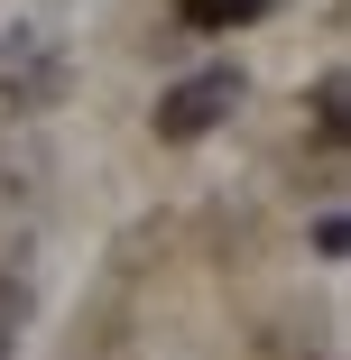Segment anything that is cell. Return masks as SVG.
Here are the masks:
<instances>
[{"label":"cell","mask_w":351,"mask_h":360,"mask_svg":"<svg viewBox=\"0 0 351 360\" xmlns=\"http://www.w3.org/2000/svg\"><path fill=\"white\" fill-rule=\"evenodd\" d=\"M305 360H333V351H305Z\"/></svg>","instance_id":"cell-7"},{"label":"cell","mask_w":351,"mask_h":360,"mask_svg":"<svg viewBox=\"0 0 351 360\" xmlns=\"http://www.w3.org/2000/svg\"><path fill=\"white\" fill-rule=\"evenodd\" d=\"M231 111H241V75H231V65H203V75H185V84L158 93V139H167V148H194V139L222 129Z\"/></svg>","instance_id":"cell-1"},{"label":"cell","mask_w":351,"mask_h":360,"mask_svg":"<svg viewBox=\"0 0 351 360\" xmlns=\"http://www.w3.org/2000/svg\"><path fill=\"white\" fill-rule=\"evenodd\" d=\"M268 10H277V0H268Z\"/></svg>","instance_id":"cell-8"},{"label":"cell","mask_w":351,"mask_h":360,"mask_svg":"<svg viewBox=\"0 0 351 360\" xmlns=\"http://www.w3.org/2000/svg\"><path fill=\"white\" fill-rule=\"evenodd\" d=\"M342 111H351V84H342V75H324V84H314V139H342V129H351Z\"/></svg>","instance_id":"cell-4"},{"label":"cell","mask_w":351,"mask_h":360,"mask_svg":"<svg viewBox=\"0 0 351 360\" xmlns=\"http://www.w3.org/2000/svg\"><path fill=\"white\" fill-rule=\"evenodd\" d=\"M314 250H324V259H342V250H351V231H342V212H314Z\"/></svg>","instance_id":"cell-6"},{"label":"cell","mask_w":351,"mask_h":360,"mask_svg":"<svg viewBox=\"0 0 351 360\" xmlns=\"http://www.w3.org/2000/svg\"><path fill=\"white\" fill-rule=\"evenodd\" d=\"M56 93H65V56L46 37H10V46H0V120H28Z\"/></svg>","instance_id":"cell-2"},{"label":"cell","mask_w":351,"mask_h":360,"mask_svg":"<svg viewBox=\"0 0 351 360\" xmlns=\"http://www.w3.org/2000/svg\"><path fill=\"white\" fill-rule=\"evenodd\" d=\"M176 19L185 28H250V19H268V0H176Z\"/></svg>","instance_id":"cell-3"},{"label":"cell","mask_w":351,"mask_h":360,"mask_svg":"<svg viewBox=\"0 0 351 360\" xmlns=\"http://www.w3.org/2000/svg\"><path fill=\"white\" fill-rule=\"evenodd\" d=\"M19 323H28V286H19V277H0V360L19 351Z\"/></svg>","instance_id":"cell-5"}]
</instances>
